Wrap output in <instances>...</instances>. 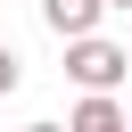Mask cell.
I'll use <instances>...</instances> for the list:
<instances>
[{
  "instance_id": "cell-1",
  "label": "cell",
  "mask_w": 132,
  "mask_h": 132,
  "mask_svg": "<svg viewBox=\"0 0 132 132\" xmlns=\"http://www.w3.org/2000/svg\"><path fill=\"white\" fill-rule=\"evenodd\" d=\"M66 74L82 82V99H116V82L132 74V41H66Z\"/></svg>"
},
{
  "instance_id": "cell-2",
  "label": "cell",
  "mask_w": 132,
  "mask_h": 132,
  "mask_svg": "<svg viewBox=\"0 0 132 132\" xmlns=\"http://www.w3.org/2000/svg\"><path fill=\"white\" fill-rule=\"evenodd\" d=\"M99 16H107V0H41V25H50L58 41H91Z\"/></svg>"
},
{
  "instance_id": "cell-3",
  "label": "cell",
  "mask_w": 132,
  "mask_h": 132,
  "mask_svg": "<svg viewBox=\"0 0 132 132\" xmlns=\"http://www.w3.org/2000/svg\"><path fill=\"white\" fill-rule=\"evenodd\" d=\"M66 132H132V116H124L116 99H82V107L66 116Z\"/></svg>"
},
{
  "instance_id": "cell-4",
  "label": "cell",
  "mask_w": 132,
  "mask_h": 132,
  "mask_svg": "<svg viewBox=\"0 0 132 132\" xmlns=\"http://www.w3.org/2000/svg\"><path fill=\"white\" fill-rule=\"evenodd\" d=\"M16 82H25V66H16V50H8V41H0V99H8V91H16Z\"/></svg>"
},
{
  "instance_id": "cell-5",
  "label": "cell",
  "mask_w": 132,
  "mask_h": 132,
  "mask_svg": "<svg viewBox=\"0 0 132 132\" xmlns=\"http://www.w3.org/2000/svg\"><path fill=\"white\" fill-rule=\"evenodd\" d=\"M25 132H66V124H25Z\"/></svg>"
},
{
  "instance_id": "cell-6",
  "label": "cell",
  "mask_w": 132,
  "mask_h": 132,
  "mask_svg": "<svg viewBox=\"0 0 132 132\" xmlns=\"http://www.w3.org/2000/svg\"><path fill=\"white\" fill-rule=\"evenodd\" d=\"M107 8H124V16H132V0H107Z\"/></svg>"
}]
</instances>
